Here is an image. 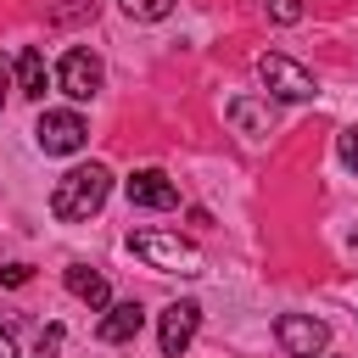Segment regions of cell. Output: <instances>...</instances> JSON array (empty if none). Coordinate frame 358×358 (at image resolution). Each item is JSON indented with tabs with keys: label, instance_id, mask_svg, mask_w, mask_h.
Instances as JSON below:
<instances>
[{
	"label": "cell",
	"instance_id": "obj_4",
	"mask_svg": "<svg viewBox=\"0 0 358 358\" xmlns=\"http://www.w3.org/2000/svg\"><path fill=\"white\" fill-rule=\"evenodd\" d=\"M84 140H90V123L73 106H56V112H45L34 123V145L45 157H73V151H84Z\"/></svg>",
	"mask_w": 358,
	"mask_h": 358
},
{
	"label": "cell",
	"instance_id": "obj_12",
	"mask_svg": "<svg viewBox=\"0 0 358 358\" xmlns=\"http://www.w3.org/2000/svg\"><path fill=\"white\" fill-rule=\"evenodd\" d=\"M45 84H50V67H45V50H34V45H28V50L17 56V90L39 101V95H45Z\"/></svg>",
	"mask_w": 358,
	"mask_h": 358
},
{
	"label": "cell",
	"instance_id": "obj_7",
	"mask_svg": "<svg viewBox=\"0 0 358 358\" xmlns=\"http://www.w3.org/2000/svg\"><path fill=\"white\" fill-rule=\"evenodd\" d=\"M201 330V308L196 302H168L162 319H157V341H162V358H179Z\"/></svg>",
	"mask_w": 358,
	"mask_h": 358
},
{
	"label": "cell",
	"instance_id": "obj_6",
	"mask_svg": "<svg viewBox=\"0 0 358 358\" xmlns=\"http://www.w3.org/2000/svg\"><path fill=\"white\" fill-rule=\"evenodd\" d=\"M274 336H280V347H285L291 358H319V352L330 347V324L313 319V313H280V319H274Z\"/></svg>",
	"mask_w": 358,
	"mask_h": 358
},
{
	"label": "cell",
	"instance_id": "obj_8",
	"mask_svg": "<svg viewBox=\"0 0 358 358\" xmlns=\"http://www.w3.org/2000/svg\"><path fill=\"white\" fill-rule=\"evenodd\" d=\"M123 190H129V201H134V207H157V213L179 207V190H173V179H168L162 168H134Z\"/></svg>",
	"mask_w": 358,
	"mask_h": 358
},
{
	"label": "cell",
	"instance_id": "obj_1",
	"mask_svg": "<svg viewBox=\"0 0 358 358\" xmlns=\"http://www.w3.org/2000/svg\"><path fill=\"white\" fill-rule=\"evenodd\" d=\"M106 196H112V173H106L101 162H78V168H67V173L56 179V190H50V213H56L62 224H78V218L101 213Z\"/></svg>",
	"mask_w": 358,
	"mask_h": 358
},
{
	"label": "cell",
	"instance_id": "obj_2",
	"mask_svg": "<svg viewBox=\"0 0 358 358\" xmlns=\"http://www.w3.org/2000/svg\"><path fill=\"white\" fill-rule=\"evenodd\" d=\"M129 252L145 257V263L162 268V274H201V252H196L190 241L168 235V229H129Z\"/></svg>",
	"mask_w": 358,
	"mask_h": 358
},
{
	"label": "cell",
	"instance_id": "obj_20",
	"mask_svg": "<svg viewBox=\"0 0 358 358\" xmlns=\"http://www.w3.org/2000/svg\"><path fill=\"white\" fill-rule=\"evenodd\" d=\"M6 90H11V67H6V56H0V106H6Z\"/></svg>",
	"mask_w": 358,
	"mask_h": 358
},
{
	"label": "cell",
	"instance_id": "obj_14",
	"mask_svg": "<svg viewBox=\"0 0 358 358\" xmlns=\"http://www.w3.org/2000/svg\"><path fill=\"white\" fill-rule=\"evenodd\" d=\"M78 17H95V0H56V11H50V22H78Z\"/></svg>",
	"mask_w": 358,
	"mask_h": 358
},
{
	"label": "cell",
	"instance_id": "obj_10",
	"mask_svg": "<svg viewBox=\"0 0 358 358\" xmlns=\"http://www.w3.org/2000/svg\"><path fill=\"white\" fill-rule=\"evenodd\" d=\"M67 291L84 302V308H95V313H106L112 308V285H106V274L101 268H90V263H67Z\"/></svg>",
	"mask_w": 358,
	"mask_h": 358
},
{
	"label": "cell",
	"instance_id": "obj_18",
	"mask_svg": "<svg viewBox=\"0 0 358 358\" xmlns=\"http://www.w3.org/2000/svg\"><path fill=\"white\" fill-rule=\"evenodd\" d=\"M28 280H34L28 263H6V268H0V285H28Z\"/></svg>",
	"mask_w": 358,
	"mask_h": 358
},
{
	"label": "cell",
	"instance_id": "obj_19",
	"mask_svg": "<svg viewBox=\"0 0 358 358\" xmlns=\"http://www.w3.org/2000/svg\"><path fill=\"white\" fill-rule=\"evenodd\" d=\"M0 358H17V341H11V330L0 324Z\"/></svg>",
	"mask_w": 358,
	"mask_h": 358
},
{
	"label": "cell",
	"instance_id": "obj_15",
	"mask_svg": "<svg viewBox=\"0 0 358 358\" xmlns=\"http://www.w3.org/2000/svg\"><path fill=\"white\" fill-rule=\"evenodd\" d=\"M336 157L358 173V129H341V134H336Z\"/></svg>",
	"mask_w": 358,
	"mask_h": 358
},
{
	"label": "cell",
	"instance_id": "obj_9",
	"mask_svg": "<svg viewBox=\"0 0 358 358\" xmlns=\"http://www.w3.org/2000/svg\"><path fill=\"white\" fill-rule=\"evenodd\" d=\"M224 117L246 134V140H263V134H274V106H268V95L257 101V95H235L229 106H224Z\"/></svg>",
	"mask_w": 358,
	"mask_h": 358
},
{
	"label": "cell",
	"instance_id": "obj_11",
	"mask_svg": "<svg viewBox=\"0 0 358 358\" xmlns=\"http://www.w3.org/2000/svg\"><path fill=\"white\" fill-rule=\"evenodd\" d=\"M140 324H145V308H140V302H112V308H106V319L95 324V341L123 347V341H134V336H140Z\"/></svg>",
	"mask_w": 358,
	"mask_h": 358
},
{
	"label": "cell",
	"instance_id": "obj_5",
	"mask_svg": "<svg viewBox=\"0 0 358 358\" xmlns=\"http://www.w3.org/2000/svg\"><path fill=\"white\" fill-rule=\"evenodd\" d=\"M101 56L95 50H84V45H73L67 56H62V67H56V84H62V95L67 101H95L101 95Z\"/></svg>",
	"mask_w": 358,
	"mask_h": 358
},
{
	"label": "cell",
	"instance_id": "obj_3",
	"mask_svg": "<svg viewBox=\"0 0 358 358\" xmlns=\"http://www.w3.org/2000/svg\"><path fill=\"white\" fill-rule=\"evenodd\" d=\"M257 78H263V95L268 101H313L319 95L313 73L296 56H285V50H263L257 56Z\"/></svg>",
	"mask_w": 358,
	"mask_h": 358
},
{
	"label": "cell",
	"instance_id": "obj_17",
	"mask_svg": "<svg viewBox=\"0 0 358 358\" xmlns=\"http://www.w3.org/2000/svg\"><path fill=\"white\" fill-rule=\"evenodd\" d=\"M268 17L274 22H302V0H268Z\"/></svg>",
	"mask_w": 358,
	"mask_h": 358
},
{
	"label": "cell",
	"instance_id": "obj_16",
	"mask_svg": "<svg viewBox=\"0 0 358 358\" xmlns=\"http://www.w3.org/2000/svg\"><path fill=\"white\" fill-rule=\"evenodd\" d=\"M62 341H67V330H62V324H45V330H39V358H56Z\"/></svg>",
	"mask_w": 358,
	"mask_h": 358
},
{
	"label": "cell",
	"instance_id": "obj_13",
	"mask_svg": "<svg viewBox=\"0 0 358 358\" xmlns=\"http://www.w3.org/2000/svg\"><path fill=\"white\" fill-rule=\"evenodd\" d=\"M173 6H179V0H123V11H129L134 22H162Z\"/></svg>",
	"mask_w": 358,
	"mask_h": 358
}]
</instances>
